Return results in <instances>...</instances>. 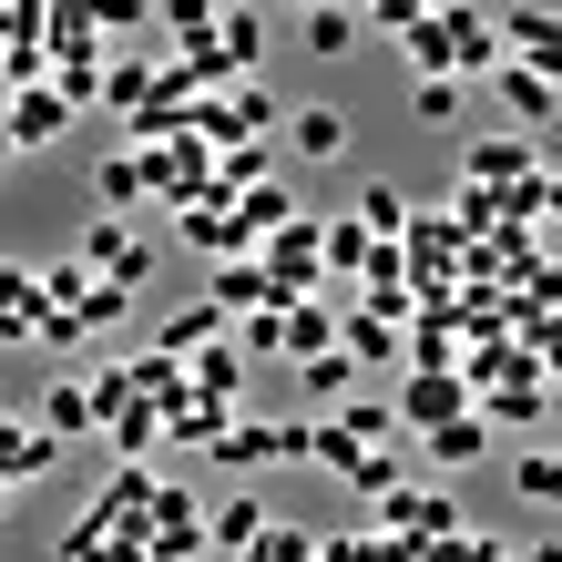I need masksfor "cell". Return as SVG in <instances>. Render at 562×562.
<instances>
[{"label": "cell", "instance_id": "8992f818", "mask_svg": "<svg viewBox=\"0 0 562 562\" xmlns=\"http://www.w3.org/2000/svg\"><path fill=\"white\" fill-rule=\"evenodd\" d=\"M205 307H225V327H236V317H277L286 296L267 286V267H256V256H225V267H215V296H205Z\"/></svg>", "mask_w": 562, "mask_h": 562}, {"label": "cell", "instance_id": "7402d4cb", "mask_svg": "<svg viewBox=\"0 0 562 562\" xmlns=\"http://www.w3.org/2000/svg\"><path fill=\"white\" fill-rule=\"evenodd\" d=\"M502 31H512V52H521V61H542V72H552V11H542V0H512V21H502Z\"/></svg>", "mask_w": 562, "mask_h": 562}, {"label": "cell", "instance_id": "4fadbf2b", "mask_svg": "<svg viewBox=\"0 0 562 562\" xmlns=\"http://www.w3.org/2000/svg\"><path fill=\"white\" fill-rule=\"evenodd\" d=\"M42 429H52V440L103 429V409H92V379H52V389H42Z\"/></svg>", "mask_w": 562, "mask_h": 562}, {"label": "cell", "instance_id": "277c9868", "mask_svg": "<svg viewBox=\"0 0 562 562\" xmlns=\"http://www.w3.org/2000/svg\"><path fill=\"white\" fill-rule=\"evenodd\" d=\"M82 267H103L113 286H144V277H154V246H144V236H134L123 215H103V225L82 236Z\"/></svg>", "mask_w": 562, "mask_h": 562}, {"label": "cell", "instance_id": "e0dca14e", "mask_svg": "<svg viewBox=\"0 0 562 562\" xmlns=\"http://www.w3.org/2000/svg\"><path fill=\"white\" fill-rule=\"evenodd\" d=\"M277 348H286V358H317V348H338V317H327L317 296H307V307H277Z\"/></svg>", "mask_w": 562, "mask_h": 562}, {"label": "cell", "instance_id": "7a4b0ae2", "mask_svg": "<svg viewBox=\"0 0 562 562\" xmlns=\"http://www.w3.org/2000/svg\"><path fill=\"white\" fill-rule=\"evenodd\" d=\"M379 521H389V542H409V552H429V542H450L460 532V502L450 491H379Z\"/></svg>", "mask_w": 562, "mask_h": 562}, {"label": "cell", "instance_id": "ac0fdd59", "mask_svg": "<svg viewBox=\"0 0 562 562\" xmlns=\"http://www.w3.org/2000/svg\"><path fill=\"white\" fill-rule=\"evenodd\" d=\"M52 92H61V103H92V92H103V42H82V52H52Z\"/></svg>", "mask_w": 562, "mask_h": 562}, {"label": "cell", "instance_id": "d6986e66", "mask_svg": "<svg viewBox=\"0 0 562 562\" xmlns=\"http://www.w3.org/2000/svg\"><path fill=\"white\" fill-rule=\"evenodd\" d=\"M225 419H236V400H205V389H184V400H164V429H175V440H215Z\"/></svg>", "mask_w": 562, "mask_h": 562}, {"label": "cell", "instance_id": "d590c367", "mask_svg": "<svg viewBox=\"0 0 562 562\" xmlns=\"http://www.w3.org/2000/svg\"><path fill=\"white\" fill-rule=\"evenodd\" d=\"M286 11H307V0H286Z\"/></svg>", "mask_w": 562, "mask_h": 562}, {"label": "cell", "instance_id": "e575fe53", "mask_svg": "<svg viewBox=\"0 0 562 562\" xmlns=\"http://www.w3.org/2000/svg\"><path fill=\"white\" fill-rule=\"evenodd\" d=\"M0 154H11V103H0Z\"/></svg>", "mask_w": 562, "mask_h": 562}, {"label": "cell", "instance_id": "cb8c5ba5", "mask_svg": "<svg viewBox=\"0 0 562 562\" xmlns=\"http://www.w3.org/2000/svg\"><path fill=\"white\" fill-rule=\"evenodd\" d=\"M358 225H369L379 246H400V225H409V194H400V184H369V194H358Z\"/></svg>", "mask_w": 562, "mask_h": 562}, {"label": "cell", "instance_id": "603a6c76", "mask_svg": "<svg viewBox=\"0 0 562 562\" xmlns=\"http://www.w3.org/2000/svg\"><path fill=\"white\" fill-rule=\"evenodd\" d=\"M225 338V307H184V317H164V358H194V348H215Z\"/></svg>", "mask_w": 562, "mask_h": 562}, {"label": "cell", "instance_id": "5bb4252c", "mask_svg": "<svg viewBox=\"0 0 562 562\" xmlns=\"http://www.w3.org/2000/svg\"><path fill=\"white\" fill-rule=\"evenodd\" d=\"M286 144L317 154V164H348V113H338V103H307V113L286 123Z\"/></svg>", "mask_w": 562, "mask_h": 562}, {"label": "cell", "instance_id": "f1b7e54d", "mask_svg": "<svg viewBox=\"0 0 562 562\" xmlns=\"http://www.w3.org/2000/svg\"><path fill=\"white\" fill-rule=\"evenodd\" d=\"M256 521H267L256 502H225V512L205 521V552H246V542H256Z\"/></svg>", "mask_w": 562, "mask_h": 562}, {"label": "cell", "instance_id": "4316f807", "mask_svg": "<svg viewBox=\"0 0 562 562\" xmlns=\"http://www.w3.org/2000/svg\"><path fill=\"white\" fill-rule=\"evenodd\" d=\"M92 194H103L113 215H123V205H144V175H134V154H103V164H92Z\"/></svg>", "mask_w": 562, "mask_h": 562}, {"label": "cell", "instance_id": "d4e9b609", "mask_svg": "<svg viewBox=\"0 0 562 562\" xmlns=\"http://www.w3.org/2000/svg\"><path fill=\"white\" fill-rule=\"evenodd\" d=\"M123 307H134V286H113V277H92V286L72 296V317H82V338H103V327H113Z\"/></svg>", "mask_w": 562, "mask_h": 562}, {"label": "cell", "instance_id": "ba28073f", "mask_svg": "<svg viewBox=\"0 0 562 562\" xmlns=\"http://www.w3.org/2000/svg\"><path fill=\"white\" fill-rule=\"evenodd\" d=\"M419 450H429V471H471V460H491V429H481V409H460L440 429H419Z\"/></svg>", "mask_w": 562, "mask_h": 562}, {"label": "cell", "instance_id": "52a82bcc", "mask_svg": "<svg viewBox=\"0 0 562 562\" xmlns=\"http://www.w3.org/2000/svg\"><path fill=\"white\" fill-rule=\"evenodd\" d=\"M521 175H542V154H532V144H502V134H491V144L460 154V184H481V194H512Z\"/></svg>", "mask_w": 562, "mask_h": 562}, {"label": "cell", "instance_id": "4dcf8cb0", "mask_svg": "<svg viewBox=\"0 0 562 562\" xmlns=\"http://www.w3.org/2000/svg\"><path fill=\"white\" fill-rule=\"evenodd\" d=\"M296 369H307V400H348V389H358V369H348L338 348H317V358H296Z\"/></svg>", "mask_w": 562, "mask_h": 562}, {"label": "cell", "instance_id": "d6a6232c", "mask_svg": "<svg viewBox=\"0 0 562 562\" xmlns=\"http://www.w3.org/2000/svg\"><path fill=\"white\" fill-rule=\"evenodd\" d=\"M82 11H92V31H144L154 0H82Z\"/></svg>", "mask_w": 562, "mask_h": 562}, {"label": "cell", "instance_id": "1f68e13d", "mask_svg": "<svg viewBox=\"0 0 562 562\" xmlns=\"http://www.w3.org/2000/svg\"><path fill=\"white\" fill-rule=\"evenodd\" d=\"M409 113H419V123H450V113H460V82H450V72L409 82Z\"/></svg>", "mask_w": 562, "mask_h": 562}, {"label": "cell", "instance_id": "7c38bea8", "mask_svg": "<svg viewBox=\"0 0 562 562\" xmlns=\"http://www.w3.org/2000/svg\"><path fill=\"white\" fill-rule=\"evenodd\" d=\"M491 92H502V103L532 123V134L552 123V72H542V61H502V72H491Z\"/></svg>", "mask_w": 562, "mask_h": 562}, {"label": "cell", "instance_id": "30bf717a", "mask_svg": "<svg viewBox=\"0 0 562 562\" xmlns=\"http://www.w3.org/2000/svg\"><path fill=\"white\" fill-rule=\"evenodd\" d=\"M154 82H164V61L103 52V92H92V103H103V113H134V103H154Z\"/></svg>", "mask_w": 562, "mask_h": 562}, {"label": "cell", "instance_id": "3957f363", "mask_svg": "<svg viewBox=\"0 0 562 562\" xmlns=\"http://www.w3.org/2000/svg\"><path fill=\"white\" fill-rule=\"evenodd\" d=\"M11 103V154H42V144H61L72 134V103H61L52 82H31V92H0Z\"/></svg>", "mask_w": 562, "mask_h": 562}, {"label": "cell", "instance_id": "5b68a950", "mask_svg": "<svg viewBox=\"0 0 562 562\" xmlns=\"http://www.w3.org/2000/svg\"><path fill=\"white\" fill-rule=\"evenodd\" d=\"M460 409H471L460 369H409V389H400V429H440V419H460Z\"/></svg>", "mask_w": 562, "mask_h": 562}, {"label": "cell", "instance_id": "83f0119b", "mask_svg": "<svg viewBox=\"0 0 562 562\" xmlns=\"http://www.w3.org/2000/svg\"><path fill=\"white\" fill-rule=\"evenodd\" d=\"M512 491H521V502H552V491H562V460H552V450L532 440V450L512 460Z\"/></svg>", "mask_w": 562, "mask_h": 562}, {"label": "cell", "instance_id": "9c48e42d", "mask_svg": "<svg viewBox=\"0 0 562 562\" xmlns=\"http://www.w3.org/2000/svg\"><path fill=\"white\" fill-rule=\"evenodd\" d=\"M184 369V389H205V400H246V348H194V358H175Z\"/></svg>", "mask_w": 562, "mask_h": 562}, {"label": "cell", "instance_id": "2e32d148", "mask_svg": "<svg viewBox=\"0 0 562 562\" xmlns=\"http://www.w3.org/2000/svg\"><path fill=\"white\" fill-rule=\"evenodd\" d=\"M31 338H42V296L21 267H0V348H31Z\"/></svg>", "mask_w": 562, "mask_h": 562}, {"label": "cell", "instance_id": "ffe728a7", "mask_svg": "<svg viewBox=\"0 0 562 562\" xmlns=\"http://www.w3.org/2000/svg\"><path fill=\"white\" fill-rule=\"evenodd\" d=\"M348 42H358V11H348V0H307V52L317 61H348Z\"/></svg>", "mask_w": 562, "mask_h": 562}, {"label": "cell", "instance_id": "836d02e7", "mask_svg": "<svg viewBox=\"0 0 562 562\" xmlns=\"http://www.w3.org/2000/svg\"><path fill=\"white\" fill-rule=\"evenodd\" d=\"M369 11H379V31H409V21L429 11V0H369Z\"/></svg>", "mask_w": 562, "mask_h": 562}, {"label": "cell", "instance_id": "484cf974", "mask_svg": "<svg viewBox=\"0 0 562 562\" xmlns=\"http://www.w3.org/2000/svg\"><path fill=\"white\" fill-rule=\"evenodd\" d=\"M246 562H317V542L296 532V521H256V542H246Z\"/></svg>", "mask_w": 562, "mask_h": 562}, {"label": "cell", "instance_id": "f546056e", "mask_svg": "<svg viewBox=\"0 0 562 562\" xmlns=\"http://www.w3.org/2000/svg\"><path fill=\"white\" fill-rule=\"evenodd\" d=\"M103 429H113L123 450H154V440H164V409H154V400H123V409H113Z\"/></svg>", "mask_w": 562, "mask_h": 562}, {"label": "cell", "instance_id": "6da1fadb", "mask_svg": "<svg viewBox=\"0 0 562 562\" xmlns=\"http://www.w3.org/2000/svg\"><path fill=\"white\" fill-rule=\"evenodd\" d=\"M134 175H144V194H164V205H194V194L215 184V144H205V134H164V144H134Z\"/></svg>", "mask_w": 562, "mask_h": 562}, {"label": "cell", "instance_id": "44dd1931", "mask_svg": "<svg viewBox=\"0 0 562 562\" xmlns=\"http://www.w3.org/2000/svg\"><path fill=\"white\" fill-rule=\"evenodd\" d=\"M215 11H225V0H154V21H164V42H175V52L215 42Z\"/></svg>", "mask_w": 562, "mask_h": 562}, {"label": "cell", "instance_id": "8fae6325", "mask_svg": "<svg viewBox=\"0 0 562 562\" xmlns=\"http://www.w3.org/2000/svg\"><path fill=\"white\" fill-rule=\"evenodd\" d=\"M175 246H194V256H236V225H225V194H194V205H175Z\"/></svg>", "mask_w": 562, "mask_h": 562}, {"label": "cell", "instance_id": "9a60e30c", "mask_svg": "<svg viewBox=\"0 0 562 562\" xmlns=\"http://www.w3.org/2000/svg\"><path fill=\"white\" fill-rule=\"evenodd\" d=\"M52 460H61V440H52V429H0V481H42L52 471Z\"/></svg>", "mask_w": 562, "mask_h": 562}]
</instances>
